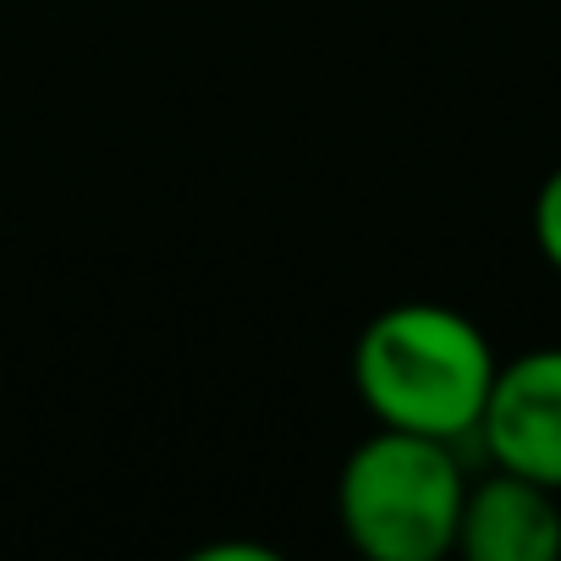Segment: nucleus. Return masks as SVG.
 I'll list each match as a JSON object with an SVG mask.
<instances>
[{
    "mask_svg": "<svg viewBox=\"0 0 561 561\" xmlns=\"http://www.w3.org/2000/svg\"><path fill=\"white\" fill-rule=\"evenodd\" d=\"M495 364L490 336L462 309L413 298L364 325L353 347V386L375 424L462 446L479 430Z\"/></svg>",
    "mask_w": 561,
    "mask_h": 561,
    "instance_id": "f257e3e1",
    "label": "nucleus"
},
{
    "mask_svg": "<svg viewBox=\"0 0 561 561\" xmlns=\"http://www.w3.org/2000/svg\"><path fill=\"white\" fill-rule=\"evenodd\" d=\"M468 473L451 440L375 430L336 479V517L369 561H440L457 550Z\"/></svg>",
    "mask_w": 561,
    "mask_h": 561,
    "instance_id": "f03ea898",
    "label": "nucleus"
},
{
    "mask_svg": "<svg viewBox=\"0 0 561 561\" xmlns=\"http://www.w3.org/2000/svg\"><path fill=\"white\" fill-rule=\"evenodd\" d=\"M473 440L490 468L561 490V347H534L495 364Z\"/></svg>",
    "mask_w": 561,
    "mask_h": 561,
    "instance_id": "7ed1b4c3",
    "label": "nucleus"
},
{
    "mask_svg": "<svg viewBox=\"0 0 561 561\" xmlns=\"http://www.w3.org/2000/svg\"><path fill=\"white\" fill-rule=\"evenodd\" d=\"M457 550L468 561H556L561 556V490H545L523 473L468 479Z\"/></svg>",
    "mask_w": 561,
    "mask_h": 561,
    "instance_id": "20e7f679",
    "label": "nucleus"
},
{
    "mask_svg": "<svg viewBox=\"0 0 561 561\" xmlns=\"http://www.w3.org/2000/svg\"><path fill=\"white\" fill-rule=\"evenodd\" d=\"M534 248H539V259L561 275V165L539 182V193H534Z\"/></svg>",
    "mask_w": 561,
    "mask_h": 561,
    "instance_id": "39448f33",
    "label": "nucleus"
}]
</instances>
